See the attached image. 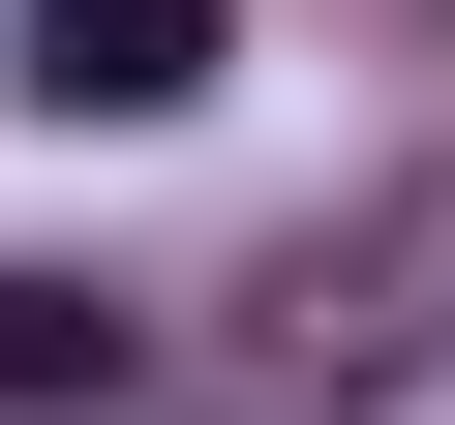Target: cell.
<instances>
[{"mask_svg":"<svg viewBox=\"0 0 455 425\" xmlns=\"http://www.w3.org/2000/svg\"><path fill=\"white\" fill-rule=\"evenodd\" d=\"M31 92L61 122H182L212 92V0H31Z\"/></svg>","mask_w":455,"mask_h":425,"instance_id":"6da1fadb","label":"cell"},{"mask_svg":"<svg viewBox=\"0 0 455 425\" xmlns=\"http://www.w3.org/2000/svg\"><path fill=\"white\" fill-rule=\"evenodd\" d=\"M61 395H122V304H61V274H0V425H61Z\"/></svg>","mask_w":455,"mask_h":425,"instance_id":"7a4b0ae2","label":"cell"}]
</instances>
